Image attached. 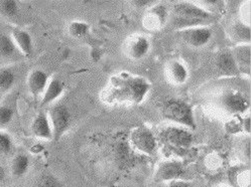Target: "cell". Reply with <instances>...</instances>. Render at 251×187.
I'll list each match as a JSON object with an SVG mask.
<instances>
[{"instance_id": "6da1fadb", "label": "cell", "mask_w": 251, "mask_h": 187, "mask_svg": "<svg viewBox=\"0 0 251 187\" xmlns=\"http://www.w3.org/2000/svg\"><path fill=\"white\" fill-rule=\"evenodd\" d=\"M216 20V14L207 11L196 1H177L173 5L171 23L177 31L196 26H209Z\"/></svg>"}, {"instance_id": "7a4b0ae2", "label": "cell", "mask_w": 251, "mask_h": 187, "mask_svg": "<svg viewBox=\"0 0 251 187\" xmlns=\"http://www.w3.org/2000/svg\"><path fill=\"white\" fill-rule=\"evenodd\" d=\"M161 114L164 118L188 130H196L197 122L192 106L182 99H169L165 102Z\"/></svg>"}, {"instance_id": "3957f363", "label": "cell", "mask_w": 251, "mask_h": 187, "mask_svg": "<svg viewBox=\"0 0 251 187\" xmlns=\"http://www.w3.org/2000/svg\"><path fill=\"white\" fill-rule=\"evenodd\" d=\"M47 113L52 131V140L58 142L63 138L71 127V112L69 108L63 104H55L50 108Z\"/></svg>"}, {"instance_id": "277c9868", "label": "cell", "mask_w": 251, "mask_h": 187, "mask_svg": "<svg viewBox=\"0 0 251 187\" xmlns=\"http://www.w3.org/2000/svg\"><path fill=\"white\" fill-rule=\"evenodd\" d=\"M219 105L230 114H242L249 109L250 103L243 93L236 90L224 91L218 100Z\"/></svg>"}, {"instance_id": "5b68a950", "label": "cell", "mask_w": 251, "mask_h": 187, "mask_svg": "<svg viewBox=\"0 0 251 187\" xmlns=\"http://www.w3.org/2000/svg\"><path fill=\"white\" fill-rule=\"evenodd\" d=\"M187 169L184 163L176 160H166L160 162L154 174V181L159 183H168L173 180L185 179Z\"/></svg>"}, {"instance_id": "8992f818", "label": "cell", "mask_w": 251, "mask_h": 187, "mask_svg": "<svg viewBox=\"0 0 251 187\" xmlns=\"http://www.w3.org/2000/svg\"><path fill=\"white\" fill-rule=\"evenodd\" d=\"M132 145L141 153L153 155L157 149V141L151 131L146 127H136L130 134Z\"/></svg>"}, {"instance_id": "52a82bcc", "label": "cell", "mask_w": 251, "mask_h": 187, "mask_svg": "<svg viewBox=\"0 0 251 187\" xmlns=\"http://www.w3.org/2000/svg\"><path fill=\"white\" fill-rule=\"evenodd\" d=\"M181 40L189 47L200 48L209 44L213 36L210 26H196L178 30Z\"/></svg>"}, {"instance_id": "ba28073f", "label": "cell", "mask_w": 251, "mask_h": 187, "mask_svg": "<svg viewBox=\"0 0 251 187\" xmlns=\"http://www.w3.org/2000/svg\"><path fill=\"white\" fill-rule=\"evenodd\" d=\"M151 44L149 37L142 34H134L124 43V53L131 60L139 61L146 58L151 51Z\"/></svg>"}, {"instance_id": "9c48e42d", "label": "cell", "mask_w": 251, "mask_h": 187, "mask_svg": "<svg viewBox=\"0 0 251 187\" xmlns=\"http://www.w3.org/2000/svg\"><path fill=\"white\" fill-rule=\"evenodd\" d=\"M161 137L167 144L180 150L190 148L194 142V136L191 131L180 126L167 128L161 133Z\"/></svg>"}, {"instance_id": "30bf717a", "label": "cell", "mask_w": 251, "mask_h": 187, "mask_svg": "<svg viewBox=\"0 0 251 187\" xmlns=\"http://www.w3.org/2000/svg\"><path fill=\"white\" fill-rule=\"evenodd\" d=\"M50 81L49 74L42 69H33L26 78V86L33 99H41Z\"/></svg>"}, {"instance_id": "8fae6325", "label": "cell", "mask_w": 251, "mask_h": 187, "mask_svg": "<svg viewBox=\"0 0 251 187\" xmlns=\"http://www.w3.org/2000/svg\"><path fill=\"white\" fill-rule=\"evenodd\" d=\"M215 69L220 78H234L240 74L230 49L223 50L217 55L215 59Z\"/></svg>"}, {"instance_id": "7c38bea8", "label": "cell", "mask_w": 251, "mask_h": 187, "mask_svg": "<svg viewBox=\"0 0 251 187\" xmlns=\"http://www.w3.org/2000/svg\"><path fill=\"white\" fill-rule=\"evenodd\" d=\"M168 20V9L160 2L155 3L151 6L149 12L143 18V25L150 30H156L163 27L167 23Z\"/></svg>"}, {"instance_id": "4fadbf2b", "label": "cell", "mask_w": 251, "mask_h": 187, "mask_svg": "<svg viewBox=\"0 0 251 187\" xmlns=\"http://www.w3.org/2000/svg\"><path fill=\"white\" fill-rule=\"evenodd\" d=\"M31 133L34 137L41 140H52V131L50 123L49 120L48 113L45 111H41L35 115L30 125Z\"/></svg>"}, {"instance_id": "5bb4252c", "label": "cell", "mask_w": 251, "mask_h": 187, "mask_svg": "<svg viewBox=\"0 0 251 187\" xmlns=\"http://www.w3.org/2000/svg\"><path fill=\"white\" fill-rule=\"evenodd\" d=\"M9 34L20 53L25 57H30L33 52V41L29 32L20 27H13Z\"/></svg>"}, {"instance_id": "9a60e30c", "label": "cell", "mask_w": 251, "mask_h": 187, "mask_svg": "<svg viewBox=\"0 0 251 187\" xmlns=\"http://www.w3.org/2000/svg\"><path fill=\"white\" fill-rule=\"evenodd\" d=\"M166 73L170 82L176 85L185 84L190 77L188 67L180 60H172L168 63Z\"/></svg>"}, {"instance_id": "2e32d148", "label": "cell", "mask_w": 251, "mask_h": 187, "mask_svg": "<svg viewBox=\"0 0 251 187\" xmlns=\"http://www.w3.org/2000/svg\"><path fill=\"white\" fill-rule=\"evenodd\" d=\"M235 60L239 73L249 76L251 70V47L250 45H239L230 49Z\"/></svg>"}, {"instance_id": "e0dca14e", "label": "cell", "mask_w": 251, "mask_h": 187, "mask_svg": "<svg viewBox=\"0 0 251 187\" xmlns=\"http://www.w3.org/2000/svg\"><path fill=\"white\" fill-rule=\"evenodd\" d=\"M65 92V84L58 78L50 79L48 86L41 98V105L43 107L50 106L56 103Z\"/></svg>"}, {"instance_id": "ac0fdd59", "label": "cell", "mask_w": 251, "mask_h": 187, "mask_svg": "<svg viewBox=\"0 0 251 187\" xmlns=\"http://www.w3.org/2000/svg\"><path fill=\"white\" fill-rule=\"evenodd\" d=\"M16 83L15 70L9 66L0 67V101H2Z\"/></svg>"}, {"instance_id": "d6986e66", "label": "cell", "mask_w": 251, "mask_h": 187, "mask_svg": "<svg viewBox=\"0 0 251 187\" xmlns=\"http://www.w3.org/2000/svg\"><path fill=\"white\" fill-rule=\"evenodd\" d=\"M228 34L230 39L239 45H250V24L237 21L230 25Z\"/></svg>"}, {"instance_id": "ffe728a7", "label": "cell", "mask_w": 251, "mask_h": 187, "mask_svg": "<svg viewBox=\"0 0 251 187\" xmlns=\"http://www.w3.org/2000/svg\"><path fill=\"white\" fill-rule=\"evenodd\" d=\"M30 160L25 153H19L12 157L9 165L10 174L14 178L24 177L29 170Z\"/></svg>"}, {"instance_id": "44dd1931", "label": "cell", "mask_w": 251, "mask_h": 187, "mask_svg": "<svg viewBox=\"0 0 251 187\" xmlns=\"http://www.w3.org/2000/svg\"><path fill=\"white\" fill-rule=\"evenodd\" d=\"M20 51L13 44V41L9 33L0 31V60L10 61Z\"/></svg>"}, {"instance_id": "7402d4cb", "label": "cell", "mask_w": 251, "mask_h": 187, "mask_svg": "<svg viewBox=\"0 0 251 187\" xmlns=\"http://www.w3.org/2000/svg\"><path fill=\"white\" fill-rule=\"evenodd\" d=\"M30 187H66L64 183L55 174L50 172H43L35 177Z\"/></svg>"}, {"instance_id": "603a6c76", "label": "cell", "mask_w": 251, "mask_h": 187, "mask_svg": "<svg viewBox=\"0 0 251 187\" xmlns=\"http://www.w3.org/2000/svg\"><path fill=\"white\" fill-rule=\"evenodd\" d=\"M15 115V109L5 98L0 101V130H4L10 125Z\"/></svg>"}, {"instance_id": "cb8c5ba5", "label": "cell", "mask_w": 251, "mask_h": 187, "mask_svg": "<svg viewBox=\"0 0 251 187\" xmlns=\"http://www.w3.org/2000/svg\"><path fill=\"white\" fill-rule=\"evenodd\" d=\"M20 13V4L14 0H0V17L11 20Z\"/></svg>"}, {"instance_id": "d4e9b609", "label": "cell", "mask_w": 251, "mask_h": 187, "mask_svg": "<svg viewBox=\"0 0 251 187\" xmlns=\"http://www.w3.org/2000/svg\"><path fill=\"white\" fill-rule=\"evenodd\" d=\"M68 32L72 37H75V39H84L90 32V25L85 22H72L68 25Z\"/></svg>"}, {"instance_id": "484cf974", "label": "cell", "mask_w": 251, "mask_h": 187, "mask_svg": "<svg viewBox=\"0 0 251 187\" xmlns=\"http://www.w3.org/2000/svg\"><path fill=\"white\" fill-rule=\"evenodd\" d=\"M13 144L12 137L4 130H0V155H7L11 152Z\"/></svg>"}, {"instance_id": "4316f807", "label": "cell", "mask_w": 251, "mask_h": 187, "mask_svg": "<svg viewBox=\"0 0 251 187\" xmlns=\"http://www.w3.org/2000/svg\"><path fill=\"white\" fill-rule=\"evenodd\" d=\"M235 183L237 187H250V174L249 170H239L234 173Z\"/></svg>"}, {"instance_id": "83f0119b", "label": "cell", "mask_w": 251, "mask_h": 187, "mask_svg": "<svg viewBox=\"0 0 251 187\" xmlns=\"http://www.w3.org/2000/svg\"><path fill=\"white\" fill-rule=\"evenodd\" d=\"M166 187H195V184L194 182L186 179H178L168 182Z\"/></svg>"}, {"instance_id": "f1b7e54d", "label": "cell", "mask_w": 251, "mask_h": 187, "mask_svg": "<svg viewBox=\"0 0 251 187\" xmlns=\"http://www.w3.org/2000/svg\"><path fill=\"white\" fill-rule=\"evenodd\" d=\"M157 1H151V0H137V1H132V4L137 8H151Z\"/></svg>"}, {"instance_id": "f546056e", "label": "cell", "mask_w": 251, "mask_h": 187, "mask_svg": "<svg viewBox=\"0 0 251 187\" xmlns=\"http://www.w3.org/2000/svg\"><path fill=\"white\" fill-rule=\"evenodd\" d=\"M102 55H103V52H102V50L100 48L94 47L90 51V57H91L92 61L95 62V63H98L102 59Z\"/></svg>"}, {"instance_id": "4dcf8cb0", "label": "cell", "mask_w": 251, "mask_h": 187, "mask_svg": "<svg viewBox=\"0 0 251 187\" xmlns=\"http://www.w3.org/2000/svg\"><path fill=\"white\" fill-rule=\"evenodd\" d=\"M242 154H243V157L244 159L246 160H250V140L249 138L247 139V142L246 140L242 143Z\"/></svg>"}, {"instance_id": "1f68e13d", "label": "cell", "mask_w": 251, "mask_h": 187, "mask_svg": "<svg viewBox=\"0 0 251 187\" xmlns=\"http://www.w3.org/2000/svg\"><path fill=\"white\" fill-rule=\"evenodd\" d=\"M241 128L245 133H247V134L250 133V117H249V115L242 120Z\"/></svg>"}, {"instance_id": "d6a6232c", "label": "cell", "mask_w": 251, "mask_h": 187, "mask_svg": "<svg viewBox=\"0 0 251 187\" xmlns=\"http://www.w3.org/2000/svg\"><path fill=\"white\" fill-rule=\"evenodd\" d=\"M5 177H6V172H5L4 167L2 165H0V184L4 181Z\"/></svg>"}, {"instance_id": "836d02e7", "label": "cell", "mask_w": 251, "mask_h": 187, "mask_svg": "<svg viewBox=\"0 0 251 187\" xmlns=\"http://www.w3.org/2000/svg\"><path fill=\"white\" fill-rule=\"evenodd\" d=\"M223 187H228V186H223Z\"/></svg>"}]
</instances>
